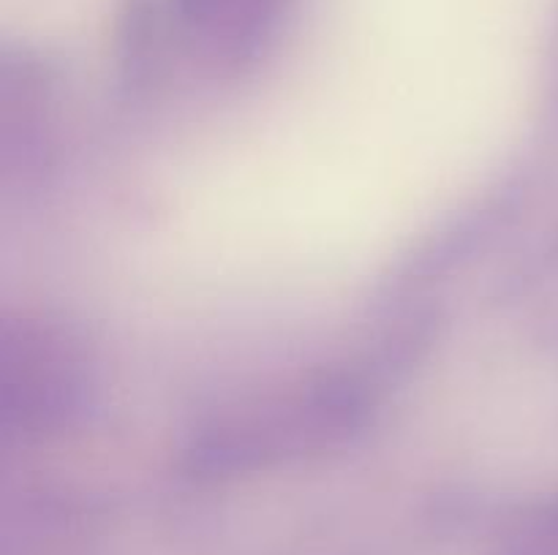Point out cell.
I'll list each match as a JSON object with an SVG mask.
<instances>
[{
  "label": "cell",
  "mask_w": 558,
  "mask_h": 555,
  "mask_svg": "<svg viewBox=\"0 0 558 555\" xmlns=\"http://www.w3.org/2000/svg\"><path fill=\"white\" fill-rule=\"evenodd\" d=\"M0 408L5 435L20 441L54 439L90 422L98 384L80 343L49 326H5Z\"/></svg>",
  "instance_id": "obj_1"
},
{
  "label": "cell",
  "mask_w": 558,
  "mask_h": 555,
  "mask_svg": "<svg viewBox=\"0 0 558 555\" xmlns=\"http://www.w3.org/2000/svg\"><path fill=\"white\" fill-rule=\"evenodd\" d=\"M548 520H550V526H554L556 531H558V501H556L554 506H550V511H548Z\"/></svg>",
  "instance_id": "obj_2"
},
{
  "label": "cell",
  "mask_w": 558,
  "mask_h": 555,
  "mask_svg": "<svg viewBox=\"0 0 558 555\" xmlns=\"http://www.w3.org/2000/svg\"><path fill=\"white\" fill-rule=\"evenodd\" d=\"M554 248H556V254H558V239H556V245H554Z\"/></svg>",
  "instance_id": "obj_3"
}]
</instances>
